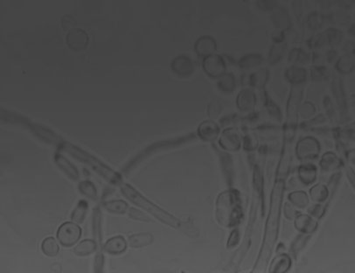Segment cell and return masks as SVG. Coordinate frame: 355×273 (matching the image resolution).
I'll return each instance as SVG.
<instances>
[{
	"instance_id": "cell-1",
	"label": "cell",
	"mask_w": 355,
	"mask_h": 273,
	"mask_svg": "<svg viewBox=\"0 0 355 273\" xmlns=\"http://www.w3.org/2000/svg\"><path fill=\"white\" fill-rule=\"evenodd\" d=\"M61 148L65 151H68V153L74 158L90 165L91 168L94 169L97 173L100 174L101 176L104 177L110 182L113 184L122 183V176L118 172H116L115 170L111 168L109 165H106L105 163L90 152L66 141L61 145Z\"/></svg>"
},
{
	"instance_id": "cell-2",
	"label": "cell",
	"mask_w": 355,
	"mask_h": 273,
	"mask_svg": "<svg viewBox=\"0 0 355 273\" xmlns=\"http://www.w3.org/2000/svg\"><path fill=\"white\" fill-rule=\"evenodd\" d=\"M121 191H122V194L129 201H131L140 208L144 209V210H146L157 219L160 220L162 223H165L170 226L174 227V228L180 225L179 220L175 218L174 216H172V215H170L169 213L165 212L163 209L158 208V206H156L154 203H152L146 198L144 197L132 186H130L129 184H123L121 187Z\"/></svg>"
},
{
	"instance_id": "cell-3",
	"label": "cell",
	"mask_w": 355,
	"mask_h": 273,
	"mask_svg": "<svg viewBox=\"0 0 355 273\" xmlns=\"http://www.w3.org/2000/svg\"><path fill=\"white\" fill-rule=\"evenodd\" d=\"M194 138H195V136H194V134H189V135L179 136V137H175V138H172V139L154 142V143H152L150 145H148L147 147L144 148V150L140 151L139 153H137L134 158H131L127 163V165H125V167L123 169V172L127 173L130 170H132L136 165L140 164L141 162L144 161L145 158H147L148 157H150L151 155L157 153L158 151H163V150L168 149V148L179 146L180 144H184V143L188 142V141L193 140Z\"/></svg>"
},
{
	"instance_id": "cell-4",
	"label": "cell",
	"mask_w": 355,
	"mask_h": 273,
	"mask_svg": "<svg viewBox=\"0 0 355 273\" xmlns=\"http://www.w3.org/2000/svg\"><path fill=\"white\" fill-rule=\"evenodd\" d=\"M282 199V185H278L273 192L272 203L269 214V220L267 223L266 229L265 245H263L262 255L268 253L272 248V245L276 241V230H277V223L279 216L280 202Z\"/></svg>"
},
{
	"instance_id": "cell-5",
	"label": "cell",
	"mask_w": 355,
	"mask_h": 273,
	"mask_svg": "<svg viewBox=\"0 0 355 273\" xmlns=\"http://www.w3.org/2000/svg\"><path fill=\"white\" fill-rule=\"evenodd\" d=\"M82 230L74 223H65L57 231L58 241L64 247H72L79 241Z\"/></svg>"
},
{
	"instance_id": "cell-6",
	"label": "cell",
	"mask_w": 355,
	"mask_h": 273,
	"mask_svg": "<svg viewBox=\"0 0 355 273\" xmlns=\"http://www.w3.org/2000/svg\"><path fill=\"white\" fill-rule=\"evenodd\" d=\"M26 127L31 130L32 133H34L41 140L45 141L49 144H54L56 146L61 147V145L65 142L61 136L54 133V131L49 129L48 127L41 126L40 124L32 123L29 120Z\"/></svg>"
},
{
	"instance_id": "cell-7",
	"label": "cell",
	"mask_w": 355,
	"mask_h": 273,
	"mask_svg": "<svg viewBox=\"0 0 355 273\" xmlns=\"http://www.w3.org/2000/svg\"><path fill=\"white\" fill-rule=\"evenodd\" d=\"M172 69L178 76H190L194 71V63L187 55H179L172 60Z\"/></svg>"
},
{
	"instance_id": "cell-8",
	"label": "cell",
	"mask_w": 355,
	"mask_h": 273,
	"mask_svg": "<svg viewBox=\"0 0 355 273\" xmlns=\"http://www.w3.org/2000/svg\"><path fill=\"white\" fill-rule=\"evenodd\" d=\"M54 162L58 165V167L62 170L70 179L74 180L79 179V172L72 162L69 161L68 158L61 154L60 152H56L54 154Z\"/></svg>"
},
{
	"instance_id": "cell-9",
	"label": "cell",
	"mask_w": 355,
	"mask_h": 273,
	"mask_svg": "<svg viewBox=\"0 0 355 273\" xmlns=\"http://www.w3.org/2000/svg\"><path fill=\"white\" fill-rule=\"evenodd\" d=\"M127 247L125 239L121 236L114 237L106 242L104 245V252L111 255H119L124 252Z\"/></svg>"
},
{
	"instance_id": "cell-10",
	"label": "cell",
	"mask_w": 355,
	"mask_h": 273,
	"mask_svg": "<svg viewBox=\"0 0 355 273\" xmlns=\"http://www.w3.org/2000/svg\"><path fill=\"white\" fill-rule=\"evenodd\" d=\"M153 242V236L151 233H138L129 237V245L131 248H143L151 245Z\"/></svg>"
},
{
	"instance_id": "cell-11",
	"label": "cell",
	"mask_w": 355,
	"mask_h": 273,
	"mask_svg": "<svg viewBox=\"0 0 355 273\" xmlns=\"http://www.w3.org/2000/svg\"><path fill=\"white\" fill-rule=\"evenodd\" d=\"M194 48L198 54L205 56V55L211 54L212 52L215 50L216 45L211 38L204 36L201 37L196 41V43L194 45Z\"/></svg>"
},
{
	"instance_id": "cell-12",
	"label": "cell",
	"mask_w": 355,
	"mask_h": 273,
	"mask_svg": "<svg viewBox=\"0 0 355 273\" xmlns=\"http://www.w3.org/2000/svg\"><path fill=\"white\" fill-rule=\"evenodd\" d=\"M104 209L108 212L112 214H118L122 215L128 212L129 206L125 201L122 200H113V201H105L104 203Z\"/></svg>"
},
{
	"instance_id": "cell-13",
	"label": "cell",
	"mask_w": 355,
	"mask_h": 273,
	"mask_svg": "<svg viewBox=\"0 0 355 273\" xmlns=\"http://www.w3.org/2000/svg\"><path fill=\"white\" fill-rule=\"evenodd\" d=\"M216 126H217L215 123L211 121H205L201 124V126L198 129V133L202 138L210 140L212 138H215L218 133V129Z\"/></svg>"
},
{
	"instance_id": "cell-14",
	"label": "cell",
	"mask_w": 355,
	"mask_h": 273,
	"mask_svg": "<svg viewBox=\"0 0 355 273\" xmlns=\"http://www.w3.org/2000/svg\"><path fill=\"white\" fill-rule=\"evenodd\" d=\"M223 62L220 60L219 58L216 56H210L208 57L204 61L205 70L208 73V75L212 76H216L221 73L222 68L223 69Z\"/></svg>"
},
{
	"instance_id": "cell-15",
	"label": "cell",
	"mask_w": 355,
	"mask_h": 273,
	"mask_svg": "<svg viewBox=\"0 0 355 273\" xmlns=\"http://www.w3.org/2000/svg\"><path fill=\"white\" fill-rule=\"evenodd\" d=\"M96 250H97L96 242L87 239V240L81 242L79 245L74 249V253H75V255L78 256V257H87V256L91 255L92 253L96 252Z\"/></svg>"
},
{
	"instance_id": "cell-16",
	"label": "cell",
	"mask_w": 355,
	"mask_h": 273,
	"mask_svg": "<svg viewBox=\"0 0 355 273\" xmlns=\"http://www.w3.org/2000/svg\"><path fill=\"white\" fill-rule=\"evenodd\" d=\"M41 250L45 255L54 258L55 256H57L60 248L54 237H49L44 239L41 244Z\"/></svg>"
},
{
	"instance_id": "cell-17",
	"label": "cell",
	"mask_w": 355,
	"mask_h": 273,
	"mask_svg": "<svg viewBox=\"0 0 355 273\" xmlns=\"http://www.w3.org/2000/svg\"><path fill=\"white\" fill-rule=\"evenodd\" d=\"M88 209H89L88 202L84 200H81L73 212V221L76 223H83L88 213Z\"/></svg>"
},
{
	"instance_id": "cell-18",
	"label": "cell",
	"mask_w": 355,
	"mask_h": 273,
	"mask_svg": "<svg viewBox=\"0 0 355 273\" xmlns=\"http://www.w3.org/2000/svg\"><path fill=\"white\" fill-rule=\"evenodd\" d=\"M78 188H79L80 192L82 194H84L85 196L88 198H90L91 200H97V188L95 187L91 181L90 180H83V181H80L79 185H78Z\"/></svg>"
},
{
	"instance_id": "cell-19",
	"label": "cell",
	"mask_w": 355,
	"mask_h": 273,
	"mask_svg": "<svg viewBox=\"0 0 355 273\" xmlns=\"http://www.w3.org/2000/svg\"><path fill=\"white\" fill-rule=\"evenodd\" d=\"M128 216L132 218V219L136 220V221H141V222H144V223H149L151 222V220L145 214L140 211L138 209H129L128 210Z\"/></svg>"
},
{
	"instance_id": "cell-20",
	"label": "cell",
	"mask_w": 355,
	"mask_h": 273,
	"mask_svg": "<svg viewBox=\"0 0 355 273\" xmlns=\"http://www.w3.org/2000/svg\"><path fill=\"white\" fill-rule=\"evenodd\" d=\"M348 176L349 178V180H351V183L353 184V186L355 188V173L352 170H349V171H348Z\"/></svg>"
}]
</instances>
